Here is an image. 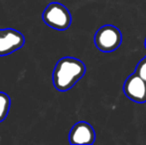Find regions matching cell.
I'll return each instance as SVG.
<instances>
[{
	"label": "cell",
	"instance_id": "cell-3",
	"mask_svg": "<svg viewBox=\"0 0 146 145\" xmlns=\"http://www.w3.org/2000/svg\"><path fill=\"white\" fill-rule=\"evenodd\" d=\"M121 32L113 25L102 26L94 35V44L96 48L104 53L114 52L121 45Z\"/></svg>",
	"mask_w": 146,
	"mask_h": 145
},
{
	"label": "cell",
	"instance_id": "cell-8",
	"mask_svg": "<svg viewBox=\"0 0 146 145\" xmlns=\"http://www.w3.org/2000/svg\"><path fill=\"white\" fill-rule=\"evenodd\" d=\"M134 73L146 81V58H144L138 63Z\"/></svg>",
	"mask_w": 146,
	"mask_h": 145
},
{
	"label": "cell",
	"instance_id": "cell-1",
	"mask_svg": "<svg viewBox=\"0 0 146 145\" xmlns=\"http://www.w3.org/2000/svg\"><path fill=\"white\" fill-rule=\"evenodd\" d=\"M86 73V66L81 60L65 57L58 61L53 72V83L59 91L71 89Z\"/></svg>",
	"mask_w": 146,
	"mask_h": 145
},
{
	"label": "cell",
	"instance_id": "cell-2",
	"mask_svg": "<svg viewBox=\"0 0 146 145\" xmlns=\"http://www.w3.org/2000/svg\"><path fill=\"white\" fill-rule=\"evenodd\" d=\"M43 21L53 29L64 31L71 26L72 15L68 8L58 2H52L43 12Z\"/></svg>",
	"mask_w": 146,
	"mask_h": 145
},
{
	"label": "cell",
	"instance_id": "cell-4",
	"mask_svg": "<svg viewBox=\"0 0 146 145\" xmlns=\"http://www.w3.org/2000/svg\"><path fill=\"white\" fill-rule=\"evenodd\" d=\"M25 44L23 34L14 29H0V57L7 56L19 50Z\"/></svg>",
	"mask_w": 146,
	"mask_h": 145
},
{
	"label": "cell",
	"instance_id": "cell-9",
	"mask_svg": "<svg viewBox=\"0 0 146 145\" xmlns=\"http://www.w3.org/2000/svg\"><path fill=\"white\" fill-rule=\"evenodd\" d=\"M145 47H146V40H145Z\"/></svg>",
	"mask_w": 146,
	"mask_h": 145
},
{
	"label": "cell",
	"instance_id": "cell-7",
	"mask_svg": "<svg viewBox=\"0 0 146 145\" xmlns=\"http://www.w3.org/2000/svg\"><path fill=\"white\" fill-rule=\"evenodd\" d=\"M10 97L7 93L0 91V122H2L8 115L10 109Z\"/></svg>",
	"mask_w": 146,
	"mask_h": 145
},
{
	"label": "cell",
	"instance_id": "cell-6",
	"mask_svg": "<svg viewBox=\"0 0 146 145\" xmlns=\"http://www.w3.org/2000/svg\"><path fill=\"white\" fill-rule=\"evenodd\" d=\"M96 140V132L90 123L80 121L72 127L69 141L73 145H90Z\"/></svg>",
	"mask_w": 146,
	"mask_h": 145
},
{
	"label": "cell",
	"instance_id": "cell-5",
	"mask_svg": "<svg viewBox=\"0 0 146 145\" xmlns=\"http://www.w3.org/2000/svg\"><path fill=\"white\" fill-rule=\"evenodd\" d=\"M123 91L130 101L134 103H146V81L136 73H132L126 79Z\"/></svg>",
	"mask_w": 146,
	"mask_h": 145
}]
</instances>
